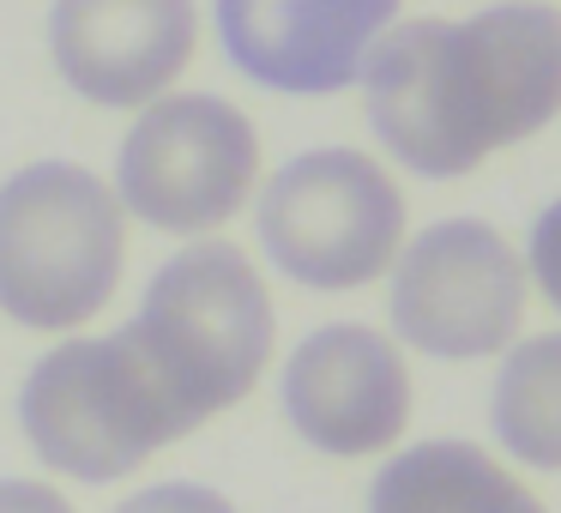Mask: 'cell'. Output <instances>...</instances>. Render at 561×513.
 <instances>
[{
    "label": "cell",
    "mask_w": 561,
    "mask_h": 513,
    "mask_svg": "<svg viewBox=\"0 0 561 513\" xmlns=\"http://www.w3.org/2000/svg\"><path fill=\"white\" fill-rule=\"evenodd\" d=\"M368 122L416 175H471L561 115V13L507 0L489 13L387 25L363 61Z\"/></svg>",
    "instance_id": "cell-1"
},
{
    "label": "cell",
    "mask_w": 561,
    "mask_h": 513,
    "mask_svg": "<svg viewBox=\"0 0 561 513\" xmlns=\"http://www.w3.org/2000/svg\"><path fill=\"white\" fill-rule=\"evenodd\" d=\"M19 423L37 459L61 477L115 483L158 447L182 441L194 417L163 387L134 327H122L115 339H67L61 351L43 356L19 392Z\"/></svg>",
    "instance_id": "cell-2"
},
{
    "label": "cell",
    "mask_w": 561,
    "mask_h": 513,
    "mask_svg": "<svg viewBox=\"0 0 561 513\" xmlns=\"http://www.w3.org/2000/svg\"><path fill=\"white\" fill-rule=\"evenodd\" d=\"M122 200L79 163H31L0 187V308L19 327H85L122 284Z\"/></svg>",
    "instance_id": "cell-3"
},
{
    "label": "cell",
    "mask_w": 561,
    "mask_h": 513,
    "mask_svg": "<svg viewBox=\"0 0 561 513\" xmlns=\"http://www.w3.org/2000/svg\"><path fill=\"white\" fill-rule=\"evenodd\" d=\"M134 339L194 423L230 411L260 380L278 339L254 260L230 242H194L151 278Z\"/></svg>",
    "instance_id": "cell-4"
},
{
    "label": "cell",
    "mask_w": 561,
    "mask_h": 513,
    "mask_svg": "<svg viewBox=\"0 0 561 513\" xmlns=\"http://www.w3.org/2000/svg\"><path fill=\"white\" fill-rule=\"evenodd\" d=\"M260 242L302 290H356L399 260L404 200L363 151H302L260 194Z\"/></svg>",
    "instance_id": "cell-5"
},
{
    "label": "cell",
    "mask_w": 561,
    "mask_h": 513,
    "mask_svg": "<svg viewBox=\"0 0 561 513\" xmlns=\"http://www.w3.org/2000/svg\"><path fill=\"white\" fill-rule=\"evenodd\" d=\"M260 175V134L236 103L187 91L158 98L122 139V206L170 236H206L248 206Z\"/></svg>",
    "instance_id": "cell-6"
},
{
    "label": "cell",
    "mask_w": 561,
    "mask_h": 513,
    "mask_svg": "<svg viewBox=\"0 0 561 513\" xmlns=\"http://www.w3.org/2000/svg\"><path fill=\"white\" fill-rule=\"evenodd\" d=\"M525 266L489 224L447 218L428 224L399 254L392 327L428 356H495L519 332Z\"/></svg>",
    "instance_id": "cell-7"
},
{
    "label": "cell",
    "mask_w": 561,
    "mask_h": 513,
    "mask_svg": "<svg viewBox=\"0 0 561 513\" xmlns=\"http://www.w3.org/2000/svg\"><path fill=\"white\" fill-rule=\"evenodd\" d=\"M284 411L320 453H380L411 423V375L375 327H320L284 363Z\"/></svg>",
    "instance_id": "cell-8"
},
{
    "label": "cell",
    "mask_w": 561,
    "mask_h": 513,
    "mask_svg": "<svg viewBox=\"0 0 561 513\" xmlns=\"http://www.w3.org/2000/svg\"><path fill=\"white\" fill-rule=\"evenodd\" d=\"M399 0H218V37L254 86L327 98L363 79Z\"/></svg>",
    "instance_id": "cell-9"
},
{
    "label": "cell",
    "mask_w": 561,
    "mask_h": 513,
    "mask_svg": "<svg viewBox=\"0 0 561 513\" xmlns=\"http://www.w3.org/2000/svg\"><path fill=\"white\" fill-rule=\"evenodd\" d=\"M194 0H55L49 49L61 79L91 103H158L194 61Z\"/></svg>",
    "instance_id": "cell-10"
},
{
    "label": "cell",
    "mask_w": 561,
    "mask_h": 513,
    "mask_svg": "<svg viewBox=\"0 0 561 513\" xmlns=\"http://www.w3.org/2000/svg\"><path fill=\"white\" fill-rule=\"evenodd\" d=\"M368 513H543V501L471 441H423L375 477Z\"/></svg>",
    "instance_id": "cell-11"
},
{
    "label": "cell",
    "mask_w": 561,
    "mask_h": 513,
    "mask_svg": "<svg viewBox=\"0 0 561 513\" xmlns=\"http://www.w3.org/2000/svg\"><path fill=\"white\" fill-rule=\"evenodd\" d=\"M489 417H495V435L513 459L561 471V332L513 344Z\"/></svg>",
    "instance_id": "cell-12"
},
{
    "label": "cell",
    "mask_w": 561,
    "mask_h": 513,
    "mask_svg": "<svg viewBox=\"0 0 561 513\" xmlns=\"http://www.w3.org/2000/svg\"><path fill=\"white\" fill-rule=\"evenodd\" d=\"M115 513H236V508L218 495V489H206V483H158V489L127 495Z\"/></svg>",
    "instance_id": "cell-13"
},
{
    "label": "cell",
    "mask_w": 561,
    "mask_h": 513,
    "mask_svg": "<svg viewBox=\"0 0 561 513\" xmlns=\"http://www.w3.org/2000/svg\"><path fill=\"white\" fill-rule=\"evenodd\" d=\"M531 278L543 284V296L561 308V200L543 206L531 224Z\"/></svg>",
    "instance_id": "cell-14"
},
{
    "label": "cell",
    "mask_w": 561,
    "mask_h": 513,
    "mask_svg": "<svg viewBox=\"0 0 561 513\" xmlns=\"http://www.w3.org/2000/svg\"><path fill=\"white\" fill-rule=\"evenodd\" d=\"M0 513H73V508L61 501V489L25 483V477H7V483H0Z\"/></svg>",
    "instance_id": "cell-15"
}]
</instances>
